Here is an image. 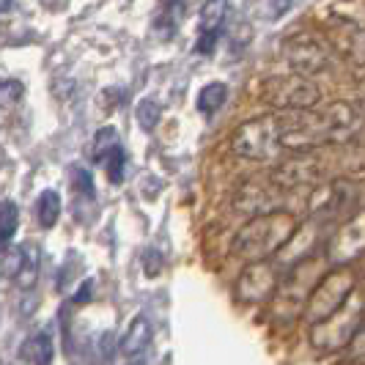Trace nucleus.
Segmentation results:
<instances>
[{
	"label": "nucleus",
	"instance_id": "nucleus-1",
	"mask_svg": "<svg viewBox=\"0 0 365 365\" xmlns=\"http://www.w3.org/2000/svg\"><path fill=\"white\" fill-rule=\"evenodd\" d=\"M280 124V146L297 151L349 143L363 129V113L351 108L349 102H332L319 110H294L286 115H277Z\"/></svg>",
	"mask_w": 365,
	"mask_h": 365
},
{
	"label": "nucleus",
	"instance_id": "nucleus-2",
	"mask_svg": "<svg viewBox=\"0 0 365 365\" xmlns=\"http://www.w3.org/2000/svg\"><path fill=\"white\" fill-rule=\"evenodd\" d=\"M297 228H299V222L286 209L253 217L247 225H242V231L234 237V253L250 264L269 261L283 250V245L294 237Z\"/></svg>",
	"mask_w": 365,
	"mask_h": 365
},
{
	"label": "nucleus",
	"instance_id": "nucleus-3",
	"mask_svg": "<svg viewBox=\"0 0 365 365\" xmlns=\"http://www.w3.org/2000/svg\"><path fill=\"white\" fill-rule=\"evenodd\" d=\"M322 272H324V261L316 256L294 264L292 272L277 283V289L272 294V319L292 322L297 313L305 311L313 289L322 280Z\"/></svg>",
	"mask_w": 365,
	"mask_h": 365
},
{
	"label": "nucleus",
	"instance_id": "nucleus-4",
	"mask_svg": "<svg viewBox=\"0 0 365 365\" xmlns=\"http://www.w3.org/2000/svg\"><path fill=\"white\" fill-rule=\"evenodd\" d=\"M280 124L277 115H261V118H250L234 132L231 138V151L253 160V163H267L280 154Z\"/></svg>",
	"mask_w": 365,
	"mask_h": 365
},
{
	"label": "nucleus",
	"instance_id": "nucleus-5",
	"mask_svg": "<svg viewBox=\"0 0 365 365\" xmlns=\"http://www.w3.org/2000/svg\"><path fill=\"white\" fill-rule=\"evenodd\" d=\"M363 313H365V302L357 294H351L332 316H327L319 324H311V344L319 351L346 349L351 335H354V329L360 327V322H363Z\"/></svg>",
	"mask_w": 365,
	"mask_h": 365
},
{
	"label": "nucleus",
	"instance_id": "nucleus-6",
	"mask_svg": "<svg viewBox=\"0 0 365 365\" xmlns=\"http://www.w3.org/2000/svg\"><path fill=\"white\" fill-rule=\"evenodd\" d=\"M258 93H261V99L267 105H272L274 110H286V113L311 110L322 99L319 86L313 80H308V77H299V74H274V77H267L261 83Z\"/></svg>",
	"mask_w": 365,
	"mask_h": 365
},
{
	"label": "nucleus",
	"instance_id": "nucleus-7",
	"mask_svg": "<svg viewBox=\"0 0 365 365\" xmlns=\"http://www.w3.org/2000/svg\"><path fill=\"white\" fill-rule=\"evenodd\" d=\"M354 286H357V277L349 272V269L327 272L319 280V286L313 289L311 299H308V305H305V311H302L305 319H308L311 324L324 322L327 316H332V313L338 311L349 297L354 294Z\"/></svg>",
	"mask_w": 365,
	"mask_h": 365
},
{
	"label": "nucleus",
	"instance_id": "nucleus-8",
	"mask_svg": "<svg viewBox=\"0 0 365 365\" xmlns=\"http://www.w3.org/2000/svg\"><path fill=\"white\" fill-rule=\"evenodd\" d=\"M283 50H286L289 66L299 77H308L311 80L313 74H322L329 66L327 41L319 36V34H313V31H302V34L292 36L283 44Z\"/></svg>",
	"mask_w": 365,
	"mask_h": 365
},
{
	"label": "nucleus",
	"instance_id": "nucleus-9",
	"mask_svg": "<svg viewBox=\"0 0 365 365\" xmlns=\"http://www.w3.org/2000/svg\"><path fill=\"white\" fill-rule=\"evenodd\" d=\"M324 34H327L332 50H338L349 63L365 66V28L360 22L332 14L324 22Z\"/></svg>",
	"mask_w": 365,
	"mask_h": 365
},
{
	"label": "nucleus",
	"instance_id": "nucleus-10",
	"mask_svg": "<svg viewBox=\"0 0 365 365\" xmlns=\"http://www.w3.org/2000/svg\"><path fill=\"white\" fill-rule=\"evenodd\" d=\"M280 283L277 264L272 261H256L250 264L237 280V297L242 302H267L272 299L274 289Z\"/></svg>",
	"mask_w": 365,
	"mask_h": 365
},
{
	"label": "nucleus",
	"instance_id": "nucleus-11",
	"mask_svg": "<svg viewBox=\"0 0 365 365\" xmlns=\"http://www.w3.org/2000/svg\"><path fill=\"white\" fill-rule=\"evenodd\" d=\"M319 179H322V163L313 157L286 160L272 170V187L277 190H299L308 184H319Z\"/></svg>",
	"mask_w": 365,
	"mask_h": 365
},
{
	"label": "nucleus",
	"instance_id": "nucleus-12",
	"mask_svg": "<svg viewBox=\"0 0 365 365\" xmlns=\"http://www.w3.org/2000/svg\"><path fill=\"white\" fill-rule=\"evenodd\" d=\"M360 253H365V212L354 215L329 242V261L332 264H349Z\"/></svg>",
	"mask_w": 365,
	"mask_h": 365
},
{
	"label": "nucleus",
	"instance_id": "nucleus-13",
	"mask_svg": "<svg viewBox=\"0 0 365 365\" xmlns=\"http://www.w3.org/2000/svg\"><path fill=\"white\" fill-rule=\"evenodd\" d=\"M237 212L250 215V217H261V215H272L280 212V195L277 187H267V184L247 182L242 184V190L237 192Z\"/></svg>",
	"mask_w": 365,
	"mask_h": 365
},
{
	"label": "nucleus",
	"instance_id": "nucleus-14",
	"mask_svg": "<svg viewBox=\"0 0 365 365\" xmlns=\"http://www.w3.org/2000/svg\"><path fill=\"white\" fill-rule=\"evenodd\" d=\"M38 269H41V247L36 242H22L19 245V269L14 274V283L19 289H34L38 283Z\"/></svg>",
	"mask_w": 365,
	"mask_h": 365
},
{
	"label": "nucleus",
	"instance_id": "nucleus-15",
	"mask_svg": "<svg viewBox=\"0 0 365 365\" xmlns=\"http://www.w3.org/2000/svg\"><path fill=\"white\" fill-rule=\"evenodd\" d=\"M148 344H151V324H148L146 316H135L127 335L121 338V351L127 354L129 360H135V357H140L146 351Z\"/></svg>",
	"mask_w": 365,
	"mask_h": 365
},
{
	"label": "nucleus",
	"instance_id": "nucleus-16",
	"mask_svg": "<svg viewBox=\"0 0 365 365\" xmlns=\"http://www.w3.org/2000/svg\"><path fill=\"white\" fill-rule=\"evenodd\" d=\"M292 6L294 0H247L245 3V17L274 22V19L286 17L292 11Z\"/></svg>",
	"mask_w": 365,
	"mask_h": 365
},
{
	"label": "nucleus",
	"instance_id": "nucleus-17",
	"mask_svg": "<svg viewBox=\"0 0 365 365\" xmlns=\"http://www.w3.org/2000/svg\"><path fill=\"white\" fill-rule=\"evenodd\" d=\"M22 357L34 365H53L55 349H53V338L47 332H36L25 341L22 346Z\"/></svg>",
	"mask_w": 365,
	"mask_h": 365
},
{
	"label": "nucleus",
	"instance_id": "nucleus-18",
	"mask_svg": "<svg viewBox=\"0 0 365 365\" xmlns=\"http://www.w3.org/2000/svg\"><path fill=\"white\" fill-rule=\"evenodd\" d=\"M36 217L41 228H53L55 222H58V217H61V198H58L55 190H44V192L38 195Z\"/></svg>",
	"mask_w": 365,
	"mask_h": 365
},
{
	"label": "nucleus",
	"instance_id": "nucleus-19",
	"mask_svg": "<svg viewBox=\"0 0 365 365\" xmlns=\"http://www.w3.org/2000/svg\"><path fill=\"white\" fill-rule=\"evenodd\" d=\"M225 99H228V86L225 83H209L198 93V110L212 115V113H217L225 105Z\"/></svg>",
	"mask_w": 365,
	"mask_h": 365
},
{
	"label": "nucleus",
	"instance_id": "nucleus-20",
	"mask_svg": "<svg viewBox=\"0 0 365 365\" xmlns=\"http://www.w3.org/2000/svg\"><path fill=\"white\" fill-rule=\"evenodd\" d=\"M228 0H206L201 6V31H220L228 17Z\"/></svg>",
	"mask_w": 365,
	"mask_h": 365
},
{
	"label": "nucleus",
	"instance_id": "nucleus-21",
	"mask_svg": "<svg viewBox=\"0 0 365 365\" xmlns=\"http://www.w3.org/2000/svg\"><path fill=\"white\" fill-rule=\"evenodd\" d=\"M118 146H121L118 143V132L113 127H102L96 132V138H93V148H91L93 163H105L110 157V151H115Z\"/></svg>",
	"mask_w": 365,
	"mask_h": 365
},
{
	"label": "nucleus",
	"instance_id": "nucleus-22",
	"mask_svg": "<svg viewBox=\"0 0 365 365\" xmlns=\"http://www.w3.org/2000/svg\"><path fill=\"white\" fill-rule=\"evenodd\" d=\"M135 115H138V124H140V129L151 132V129L160 124V115H163V105H160L157 99H143V102L138 105V110H135Z\"/></svg>",
	"mask_w": 365,
	"mask_h": 365
},
{
	"label": "nucleus",
	"instance_id": "nucleus-23",
	"mask_svg": "<svg viewBox=\"0 0 365 365\" xmlns=\"http://www.w3.org/2000/svg\"><path fill=\"white\" fill-rule=\"evenodd\" d=\"M19 225V209L14 201L0 203V239H11L17 234Z\"/></svg>",
	"mask_w": 365,
	"mask_h": 365
},
{
	"label": "nucleus",
	"instance_id": "nucleus-24",
	"mask_svg": "<svg viewBox=\"0 0 365 365\" xmlns=\"http://www.w3.org/2000/svg\"><path fill=\"white\" fill-rule=\"evenodd\" d=\"M25 93V86L19 80H3L0 83V108H14Z\"/></svg>",
	"mask_w": 365,
	"mask_h": 365
},
{
	"label": "nucleus",
	"instance_id": "nucleus-25",
	"mask_svg": "<svg viewBox=\"0 0 365 365\" xmlns=\"http://www.w3.org/2000/svg\"><path fill=\"white\" fill-rule=\"evenodd\" d=\"M108 163V176L113 184H121L124 179V165H127V154H124V148L118 146L115 151H110V157L105 160Z\"/></svg>",
	"mask_w": 365,
	"mask_h": 365
},
{
	"label": "nucleus",
	"instance_id": "nucleus-26",
	"mask_svg": "<svg viewBox=\"0 0 365 365\" xmlns=\"http://www.w3.org/2000/svg\"><path fill=\"white\" fill-rule=\"evenodd\" d=\"M349 357L354 360V363H365V313H363V322H360V327L354 329V335H351V341H349Z\"/></svg>",
	"mask_w": 365,
	"mask_h": 365
},
{
	"label": "nucleus",
	"instance_id": "nucleus-27",
	"mask_svg": "<svg viewBox=\"0 0 365 365\" xmlns=\"http://www.w3.org/2000/svg\"><path fill=\"white\" fill-rule=\"evenodd\" d=\"M72 187L86 198H93V179L86 168H72Z\"/></svg>",
	"mask_w": 365,
	"mask_h": 365
},
{
	"label": "nucleus",
	"instance_id": "nucleus-28",
	"mask_svg": "<svg viewBox=\"0 0 365 365\" xmlns=\"http://www.w3.org/2000/svg\"><path fill=\"white\" fill-rule=\"evenodd\" d=\"M220 31H201V36L195 41V53L198 55H212L215 47H217Z\"/></svg>",
	"mask_w": 365,
	"mask_h": 365
},
{
	"label": "nucleus",
	"instance_id": "nucleus-29",
	"mask_svg": "<svg viewBox=\"0 0 365 365\" xmlns=\"http://www.w3.org/2000/svg\"><path fill=\"white\" fill-rule=\"evenodd\" d=\"M17 269H19V247H11V250L6 253V258H3V272H6V277L14 280Z\"/></svg>",
	"mask_w": 365,
	"mask_h": 365
},
{
	"label": "nucleus",
	"instance_id": "nucleus-30",
	"mask_svg": "<svg viewBox=\"0 0 365 365\" xmlns=\"http://www.w3.org/2000/svg\"><path fill=\"white\" fill-rule=\"evenodd\" d=\"M143 264H146V272L154 277V274L160 272V267H163V261H160V253H157V250H146V256H143Z\"/></svg>",
	"mask_w": 365,
	"mask_h": 365
},
{
	"label": "nucleus",
	"instance_id": "nucleus-31",
	"mask_svg": "<svg viewBox=\"0 0 365 365\" xmlns=\"http://www.w3.org/2000/svg\"><path fill=\"white\" fill-rule=\"evenodd\" d=\"M88 294H91V280H86V283H83V289L77 292L74 302H86V299H88Z\"/></svg>",
	"mask_w": 365,
	"mask_h": 365
},
{
	"label": "nucleus",
	"instance_id": "nucleus-32",
	"mask_svg": "<svg viewBox=\"0 0 365 365\" xmlns=\"http://www.w3.org/2000/svg\"><path fill=\"white\" fill-rule=\"evenodd\" d=\"M357 99H360V108L365 110V80L360 83V88H357Z\"/></svg>",
	"mask_w": 365,
	"mask_h": 365
},
{
	"label": "nucleus",
	"instance_id": "nucleus-33",
	"mask_svg": "<svg viewBox=\"0 0 365 365\" xmlns=\"http://www.w3.org/2000/svg\"><path fill=\"white\" fill-rule=\"evenodd\" d=\"M11 3H14V0H0V11H9V9H11Z\"/></svg>",
	"mask_w": 365,
	"mask_h": 365
},
{
	"label": "nucleus",
	"instance_id": "nucleus-34",
	"mask_svg": "<svg viewBox=\"0 0 365 365\" xmlns=\"http://www.w3.org/2000/svg\"><path fill=\"white\" fill-rule=\"evenodd\" d=\"M127 365H146V363H143V360H140V357H135V360H129Z\"/></svg>",
	"mask_w": 365,
	"mask_h": 365
}]
</instances>
